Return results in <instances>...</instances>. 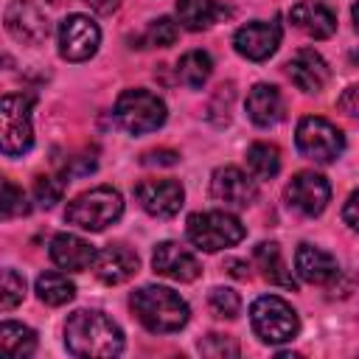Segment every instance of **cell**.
I'll return each instance as SVG.
<instances>
[{"instance_id":"10","label":"cell","mask_w":359,"mask_h":359,"mask_svg":"<svg viewBox=\"0 0 359 359\" xmlns=\"http://www.w3.org/2000/svg\"><path fill=\"white\" fill-rule=\"evenodd\" d=\"M6 31L22 45H42L50 34L48 14L34 0H11L3 11Z\"/></svg>"},{"instance_id":"37","label":"cell","mask_w":359,"mask_h":359,"mask_svg":"<svg viewBox=\"0 0 359 359\" xmlns=\"http://www.w3.org/2000/svg\"><path fill=\"white\" fill-rule=\"evenodd\" d=\"M93 11H98V14H112V11H118V6H121V0H84Z\"/></svg>"},{"instance_id":"14","label":"cell","mask_w":359,"mask_h":359,"mask_svg":"<svg viewBox=\"0 0 359 359\" xmlns=\"http://www.w3.org/2000/svg\"><path fill=\"white\" fill-rule=\"evenodd\" d=\"M135 199L154 219H171L185 202V188L177 180H146L135 185Z\"/></svg>"},{"instance_id":"33","label":"cell","mask_w":359,"mask_h":359,"mask_svg":"<svg viewBox=\"0 0 359 359\" xmlns=\"http://www.w3.org/2000/svg\"><path fill=\"white\" fill-rule=\"evenodd\" d=\"M199 351L205 356H238V342L233 337H224V334H208L205 339H199Z\"/></svg>"},{"instance_id":"19","label":"cell","mask_w":359,"mask_h":359,"mask_svg":"<svg viewBox=\"0 0 359 359\" xmlns=\"http://www.w3.org/2000/svg\"><path fill=\"white\" fill-rule=\"evenodd\" d=\"M95 247L76 233H56L50 238V261L67 272H84L93 266Z\"/></svg>"},{"instance_id":"25","label":"cell","mask_w":359,"mask_h":359,"mask_svg":"<svg viewBox=\"0 0 359 359\" xmlns=\"http://www.w3.org/2000/svg\"><path fill=\"white\" fill-rule=\"evenodd\" d=\"M36 297L45 303V306H65L76 297V283L65 275V272H56V269H48L36 278Z\"/></svg>"},{"instance_id":"9","label":"cell","mask_w":359,"mask_h":359,"mask_svg":"<svg viewBox=\"0 0 359 359\" xmlns=\"http://www.w3.org/2000/svg\"><path fill=\"white\" fill-rule=\"evenodd\" d=\"M59 56L67 62H87L101 45V28L87 14H67L56 31Z\"/></svg>"},{"instance_id":"8","label":"cell","mask_w":359,"mask_h":359,"mask_svg":"<svg viewBox=\"0 0 359 359\" xmlns=\"http://www.w3.org/2000/svg\"><path fill=\"white\" fill-rule=\"evenodd\" d=\"M294 143L303 157H309L314 163H334L345 149V135L328 118L306 115L297 123Z\"/></svg>"},{"instance_id":"24","label":"cell","mask_w":359,"mask_h":359,"mask_svg":"<svg viewBox=\"0 0 359 359\" xmlns=\"http://www.w3.org/2000/svg\"><path fill=\"white\" fill-rule=\"evenodd\" d=\"M222 14H224V8H222L216 0H177L180 25L188 28V31H205V28H210Z\"/></svg>"},{"instance_id":"13","label":"cell","mask_w":359,"mask_h":359,"mask_svg":"<svg viewBox=\"0 0 359 359\" xmlns=\"http://www.w3.org/2000/svg\"><path fill=\"white\" fill-rule=\"evenodd\" d=\"M210 196L227 208H250L258 196V185L247 171L236 165H222L210 177Z\"/></svg>"},{"instance_id":"34","label":"cell","mask_w":359,"mask_h":359,"mask_svg":"<svg viewBox=\"0 0 359 359\" xmlns=\"http://www.w3.org/2000/svg\"><path fill=\"white\" fill-rule=\"evenodd\" d=\"M177 160H180V154L171 151V149H154V151H146L143 154V163L146 165H174Z\"/></svg>"},{"instance_id":"30","label":"cell","mask_w":359,"mask_h":359,"mask_svg":"<svg viewBox=\"0 0 359 359\" xmlns=\"http://www.w3.org/2000/svg\"><path fill=\"white\" fill-rule=\"evenodd\" d=\"M208 306L216 317L222 320H236L241 314V297L233 292V289H224V286H216L210 289V297H208Z\"/></svg>"},{"instance_id":"29","label":"cell","mask_w":359,"mask_h":359,"mask_svg":"<svg viewBox=\"0 0 359 359\" xmlns=\"http://www.w3.org/2000/svg\"><path fill=\"white\" fill-rule=\"evenodd\" d=\"M25 297V278L17 269L0 266V311H11Z\"/></svg>"},{"instance_id":"18","label":"cell","mask_w":359,"mask_h":359,"mask_svg":"<svg viewBox=\"0 0 359 359\" xmlns=\"http://www.w3.org/2000/svg\"><path fill=\"white\" fill-rule=\"evenodd\" d=\"M294 272L306 283L325 286L339 275V264L328 250L314 247V244H300L294 252Z\"/></svg>"},{"instance_id":"15","label":"cell","mask_w":359,"mask_h":359,"mask_svg":"<svg viewBox=\"0 0 359 359\" xmlns=\"http://www.w3.org/2000/svg\"><path fill=\"white\" fill-rule=\"evenodd\" d=\"M151 266H154L157 275L180 280V283H191L202 275V264L196 261V255L191 250H185L182 244H177V241H160L154 247Z\"/></svg>"},{"instance_id":"38","label":"cell","mask_w":359,"mask_h":359,"mask_svg":"<svg viewBox=\"0 0 359 359\" xmlns=\"http://www.w3.org/2000/svg\"><path fill=\"white\" fill-rule=\"evenodd\" d=\"M230 266H233L230 272H233L236 278H250V266H247V264H241V261H230Z\"/></svg>"},{"instance_id":"11","label":"cell","mask_w":359,"mask_h":359,"mask_svg":"<svg viewBox=\"0 0 359 359\" xmlns=\"http://www.w3.org/2000/svg\"><path fill=\"white\" fill-rule=\"evenodd\" d=\"M331 199V185L317 171H297L286 185V202L303 216H320Z\"/></svg>"},{"instance_id":"27","label":"cell","mask_w":359,"mask_h":359,"mask_svg":"<svg viewBox=\"0 0 359 359\" xmlns=\"http://www.w3.org/2000/svg\"><path fill=\"white\" fill-rule=\"evenodd\" d=\"M247 168L255 180H272L280 171V151L272 143H252L247 149Z\"/></svg>"},{"instance_id":"1","label":"cell","mask_w":359,"mask_h":359,"mask_svg":"<svg viewBox=\"0 0 359 359\" xmlns=\"http://www.w3.org/2000/svg\"><path fill=\"white\" fill-rule=\"evenodd\" d=\"M65 348L81 359L118 356L123 351V331L109 314L98 309H79L65 323Z\"/></svg>"},{"instance_id":"2","label":"cell","mask_w":359,"mask_h":359,"mask_svg":"<svg viewBox=\"0 0 359 359\" xmlns=\"http://www.w3.org/2000/svg\"><path fill=\"white\" fill-rule=\"evenodd\" d=\"M129 306L140 325L151 334H174L191 320L188 303L168 286H140L137 292H132Z\"/></svg>"},{"instance_id":"7","label":"cell","mask_w":359,"mask_h":359,"mask_svg":"<svg viewBox=\"0 0 359 359\" xmlns=\"http://www.w3.org/2000/svg\"><path fill=\"white\" fill-rule=\"evenodd\" d=\"M185 233L194 247H199L205 252H219L224 247L238 244L247 230H244L241 219L227 210H202V213L188 216Z\"/></svg>"},{"instance_id":"5","label":"cell","mask_w":359,"mask_h":359,"mask_svg":"<svg viewBox=\"0 0 359 359\" xmlns=\"http://www.w3.org/2000/svg\"><path fill=\"white\" fill-rule=\"evenodd\" d=\"M34 98L22 93L0 95V151L22 157L34 146Z\"/></svg>"},{"instance_id":"20","label":"cell","mask_w":359,"mask_h":359,"mask_svg":"<svg viewBox=\"0 0 359 359\" xmlns=\"http://www.w3.org/2000/svg\"><path fill=\"white\" fill-rule=\"evenodd\" d=\"M289 20L297 31H303L311 39H328L337 31V14L325 3H317V0H303L292 6Z\"/></svg>"},{"instance_id":"36","label":"cell","mask_w":359,"mask_h":359,"mask_svg":"<svg viewBox=\"0 0 359 359\" xmlns=\"http://www.w3.org/2000/svg\"><path fill=\"white\" fill-rule=\"evenodd\" d=\"M356 93H359V90L351 84V87L345 90V95L339 98V107H342V109H345V115H351V118L359 112V107H356Z\"/></svg>"},{"instance_id":"21","label":"cell","mask_w":359,"mask_h":359,"mask_svg":"<svg viewBox=\"0 0 359 359\" xmlns=\"http://www.w3.org/2000/svg\"><path fill=\"white\" fill-rule=\"evenodd\" d=\"M247 115L255 126H275L280 118H283V95L275 84H255L250 93H247Z\"/></svg>"},{"instance_id":"26","label":"cell","mask_w":359,"mask_h":359,"mask_svg":"<svg viewBox=\"0 0 359 359\" xmlns=\"http://www.w3.org/2000/svg\"><path fill=\"white\" fill-rule=\"evenodd\" d=\"M213 73V59L208 50H188L180 56L177 62V79L185 84V87H194L199 90Z\"/></svg>"},{"instance_id":"35","label":"cell","mask_w":359,"mask_h":359,"mask_svg":"<svg viewBox=\"0 0 359 359\" xmlns=\"http://www.w3.org/2000/svg\"><path fill=\"white\" fill-rule=\"evenodd\" d=\"M356 199H359V194L353 191V194L348 196L345 208H342V219H345V224H348L351 230H356V227H359V219H356Z\"/></svg>"},{"instance_id":"32","label":"cell","mask_w":359,"mask_h":359,"mask_svg":"<svg viewBox=\"0 0 359 359\" xmlns=\"http://www.w3.org/2000/svg\"><path fill=\"white\" fill-rule=\"evenodd\" d=\"M62 191H65L62 180H56V177H36V182H34V202L39 208H53L62 199Z\"/></svg>"},{"instance_id":"22","label":"cell","mask_w":359,"mask_h":359,"mask_svg":"<svg viewBox=\"0 0 359 359\" xmlns=\"http://www.w3.org/2000/svg\"><path fill=\"white\" fill-rule=\"evenodd\" d=\"M36 351V331L17 320L0 323V359H22Z\"/></svg>"},{"instance_id":"6","label":"cell","mask_w":359,"mask_h":359,"mask_svg":"<svg viewBox=\"0 0 359 359\" xmlns=\"http://www.w3.org/2000/svg\"><path fill=\"white\" fill-rule=\"evenodd\" d=\"M250 323H252V331L258 334V339L266 345L292 342L300 331L297 311L292 309V303H286L278 294H261L250 306Z\"/></svg>"},{"instance_id":"3","label":"cell","mask_w":359,"mask_h":359,"mask_svg":"<svg viewBox=\"0 0 359 359\" xmlns=\"http://www.w3.org/2000/svg\"><path fill=\"white\" fill-rule=\"evenodd\" d=\"M121 213H123L121 191H115L112 185H98V188H90V191L79 194L76 199H70L65 219H67V224L98 233V230L115 224L121 219Z\"/></svg>"},{"instance_id":"12","label":"cell","mask_w":359,"mask_h":359,"mask_svg":"<svg viewBox=\"0 0 359 359\" xmlns=\"http://www.w3.org/2000/svg\"><path fill=\"white\" fill-rule=\"evenodd\" d=\"M280 36H283V31L275 20H252L233 34V48L238 56H244L250 62H264L278 50Z\"/></svg>"},{"instance_id":"23","label":"cell","mask_w":359,"mask_h":359,"mask_svg":"<svg viewBox=\"0 0 359 359\" xmlns=\"http://www.w3.org/2000/svg\"><path fill=\"white\" fill-rule=\"evenodd\" d=\"M255 266L261 269V275L269 280V283H278V286H286V289H294V278H292V269L286 266L283 255H280V247L275 241H261L255 247Z\"/></svg>"},{"instance_id":"31","label":"cell","mask_w":359,"mask_h":359,"mask_svg":"<svg viewBox=\"0 0 359 359\" xmlns=\"http://www.w3.org/2000/svg\"><path fill=\"white\" fill-rule=\"evenodd\" d=\"M177 36H180V28H177V22L171 17H157V20L149 22V31H146V42L149 45L168 48V45L177 42Z\"/></svg>"},{"instance_id":"17","label":"cell","mask_w":359,"mask_h":359,"mask_svg":"<svg viewBox=\"0 0 359 359\" xmlns=\"http://www.w3.org/2000/svg\"><path fill=\"white\" fill-rule=\"evenodd\" d=\"M286 73L292 79V84L303 93H320L328 84V62L314 50V48H300L289 62H286Z\"/></svg>"},{"instance_id":"16","label":"cell","mask_w":359,"mask_h":359,"mask_svg":"<svg viewBox=\"0 0 359 359\" xmlns=\"http://www.w3.org/2000/svg\"><path fill=\"white\" fill-rule=\"evenodd\" d=\"M137 266H140V258H137L135 250H129V247H123V244H109V247H104L101 252H95L90 269L95 272V278H98L101 283L118 286V283H126V280L137 272Z\"/></svg>"},{"instance_id":"28","label":"cell","mask_w":359,"mask_h":359,"mask_svg":"<svg viewBox=\"0 0 359 359\" xmlns=\"http://www.w3.org/2000/svg\"><path fill=\"white\" fill-rule=\"evenodd\" d=\"M28 210H31L28 194L8 177H0V219H20Z\"/></svg>"},{"instance_id":"4","label":"cell","mask_w":359,"mask_h":359,"mask_svg":"<svg viewBox=\"0 0 359 359\" xmlns=\"http://www.w3.org/2000/svg\"><path fill=\"white\" fill-rule=\"evenodd\" d=\"M112 115H115V123L129 132V135H149L154 129H160L168 118V109H165V101L157 95V93H149V90H123L112 107Z\"/></svg>"}]
</instances>
